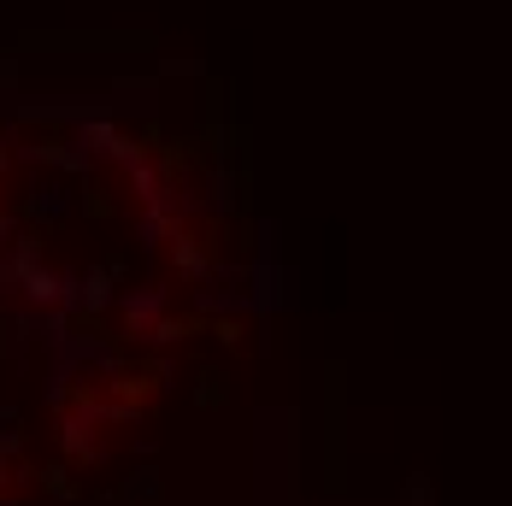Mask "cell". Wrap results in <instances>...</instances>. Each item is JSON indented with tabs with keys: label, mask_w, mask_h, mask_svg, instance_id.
<instances>
[]
</instances>
